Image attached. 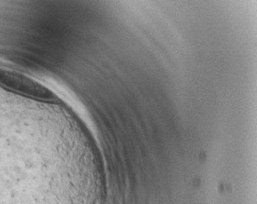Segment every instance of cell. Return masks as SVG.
Segmentation results:
<instances>
[{"instance_id": "cell-1", "label": "cell", "mask_w": 257, "mask_h": 204, "mask_svg": "<svg viewBox=\"0 0 257 204\" xmlns=\"http://www.w3.org/2000/svg\"><path fill=\"white\" fill-rule=\"evenodd\" d=\"M0 204H91V198L71 182L2 179Z\"/></svg>"}, {"instance_id": "cell-2", "label": "cell", "mask_w": 257, "mask_h": 204, "mask_svg": "<svg viewBox=\"0 0 257 204\" xmlns=\"http://www.w3.org/2000/svg\"><path fill=\"white\" fill-rule=\"evenodd\" d=\"M0 86L9 91L22 94L33 99L44 102H59L58 98L43 85L23 74L5 69H0Z\"/></svg>"}]
</instances>
